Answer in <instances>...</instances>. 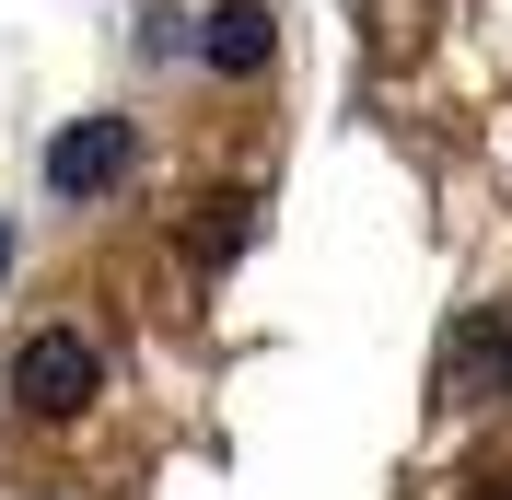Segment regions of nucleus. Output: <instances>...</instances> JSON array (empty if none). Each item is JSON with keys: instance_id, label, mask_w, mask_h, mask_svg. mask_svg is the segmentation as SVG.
<instances>
[{"instance_id": "obj_1", "label": "nucleus", "mask_w": 512, "mask_h": 500, "mask_svg": "<svg viewBox=\"0 0 512 500\" xmlns=\"http://www.w3.org/2000/svg\"><path fill=\"white\" fill-rule=\"evenodd\" d=\"M94 384H105V361H94L82 326H47V338H24V361H12V396H24L35 419H82Z\"/></svg>"}, {"instance_id": "obj_2", "label": "nucleus", "mask_w": 512, "mask_h": 500, "mask_svg": "<svg viewBox=\"0 0 512 500\" xmlns=\"http://www.w3.org/2000/svg\"><path fill=\"white\" fill-rule=\"evenodd\" d=\"M128 163H140V128L128 117H70L47 140V198H105Z\"/></svg>"}, {"instance_id": "obj_3", "label": "nucleus", "mask_w": 512, "mask_h": 500, "mask_svg": "<svg viewBox=\"0 0 512 500\" xmlns=\"http://www.w3.org/2000/svg\"><path fill=\"white\" fill-rule=\"evenodd\" d=\"M501 373H512V326H501V314L454 326V349H443V396H454V407H478V396H489Z\"/></svg>"}, {"instance_id": "obj_4", "label": "nucleus", "mask_w": 512, "mask_h": 500, "mask_svg": "<svg viewBox=\"0 0 512 500\" xmlns=\"http://www.w3.org/2000/svg\"><path fill=\"white\" fill-rule=\"evenodd\" d=\"M198 47H210V70H268V0H222Z\"/></svg>"}, {"instance_id": "obj_5", "label": "nucleus", "mask_w": 512, "mask_h": 500, "mask_svg": "<svg viewBox=\"0 0 512 500\" xmlns=\"http://www.w3.org/2000/svg\"><path fill=\"white\" fill-rule=\"evenodd\" d=\"M489 500H512V477H489Z\"/></svg>"}, {"instance_id": "obj_6", "label": "nucleus", "mask_w": 512, "mask_h": 500, "mask_svg": "<svg viewBox=\"0 0 512 500\" xmlns=\"http://www.w3.org/2000/svg\"><path fill=\"white\" fill-rule=\"evenodd\" d=\"M0 268H12V233H0Z\"/></svg>"}]
</instances>
